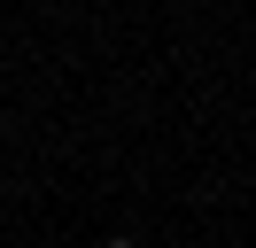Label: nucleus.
I'll use <instances>...</instances> for the list:
<instances>
[{"label":"nucleus","mask_w":256,"mask_h":248,"mask_svg":"<svg viewBox=\"0 0 256 248\" xmlns=\"http://www.w3.org/2000/svg\"><path fill=\"white\" fill-rule=\"evenodd\" d=\"M101 248H140V240H124V232H116V240H101Z\"/></svg>","instance_id":"f257e3e1"}]
</instances>
